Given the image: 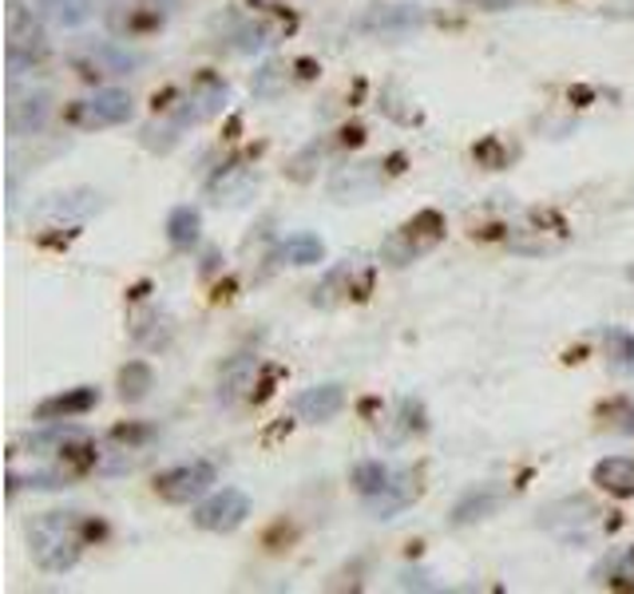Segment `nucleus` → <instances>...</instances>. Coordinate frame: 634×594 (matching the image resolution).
I'll return each instance as SVG.
<instances>
[{
  "mask_svg": "<svg viewBox=\"0 0 634 594\" xmlns=\"http://www.w3.org/2000/svg\"><path fill=\"white\" fill-rule=\"evenodd\" d=\"M29 543L44 571H67V566H76L80 551H84V535L76 528V515H67V511L40 515L29 528Z\"/></svg>",
  "mask_w": 634,
  "mask_h": 594,
  "instance_id": "nucleus-1",
  "label": "nucleus"
},
{
  "mask_svg": "<svg viewBox=\"0 0 634 594\" xmlns=\"http://www.w3.org/2000/svg\"><path fill=\"white\" fill-rule=\"evenodd\" d=\"M215 463L210 460H190V463H179V468H170L155 480V491H159L167 503H190L199 500L202 491H210L215 483Z\"/></svg>",
  "mask_w": 634,
  "mask_h": 594,
  "instance_id": "nucleus-2",
  "label": "nucleus"
},
{
  "mask_svg": "<svg viewBox=\"0 0 634 594\" xmlns=\"http://www.w3.org/2000/svg\"><path fill=\"white\" fill-rule=\"evenodd\" d=\"M250 515V496L247 491H238V488H222L215 491L210 500H202L199 508H195V523H199L202 531H235L242 528Z\"/></svg>",
  "mask_w": 634,
  "mask_h": 594,
  "instance_id": "nucleus-3",
  "label": "nucleus"
},
{
  "mask_svg": "<svg viewBox=\"0 0 634 594\" xmlns=\"http://www.w3.org/2000/svg\"><path fill=\"white\" fill-rule=\"evenodd\" d=\"M436 218V210H425V215H417L413 222H405V227L397 230V235L388 238V246H385V254L393 258V265H405V262H413V258H420L425 250H433L436 242H440V235H425L420 238V230L428 227Z\"/></svg>",
  "mask_w": 634,
  "mask_h": 594,
  "instance_id": "nucleus-4",
  "label": "nucleus"
},
{
  "mask_svg": "<svg viewBox=\"0 0 634 594\" xmlns=\"http://www.w3.org/2000/svg\"><path fill=\"white\" fill-rule=\"evenodd\" d=\"M132 95L119 92V87H104V92H95L84 107H80V123L84 127H115V123L132 119Z\"/></svg>",
  "mask_w": 634,
  "mask_h": 594,
  "instance_id": "nucleus-5",
  "label": "nucleus"
},
{
  "mask_svg": "<svg viewBox=\"0 0 634 594\" xmlns=\"http://www.w3.org/2000/svg\"><path fill=\"white\" fill-rule=\"evenodd\" d=\"M341 405H345L341 385H313L294 400V413L302 416L305 425H322V420H333L341 413Z\"/></svg>",
  "mask_w": 634,
  "mask_h": 594,
  "instance_id": "nucleus-6",
  "label": "nucleus"
},
{
  "mask_svg": "<svg viewBox=\"0 0 634 594\" xmlns=\"http://www.w3.org/2000/svg\"><path fill=\"white\" fill-rule=\"evenodd\" d=\"M595 483L611 496H634V460L631 456H611L595 468Z\"/></svg>",
  "mask_w": 634,
  "mask_h": 594,
  "instance_id": "nucleus-7",
  "label": "nucleus"
},
{
  "mask_svg": "<svg viewBox=\"0 0 634 594\" xmlns=\"http://www.w3.org/2000/svg\"><path fill=\"white\" fill-rule=\"evenodd\" d=\"M95 400H100V396H95V388H80V393L52 396V400H44L37 416H40V420H76V416H84Z\"/></svg>",
  "mask_w": 634,
  "mask_h": 594,
  "instance_id": "nucleus-8",
  "label": "nucleus"
},
{
  "mask_svg": "<svg viewBox=\"0 0 634 594\" xmlns=\"http://www.w3.org/2000/svg\"><path fill=\"white\" fill-rule=\"evenodd\" d=\"M408 500H413V483H408V476H393L388 488H381L377 496H370V511L381 519H388V515H397Z\"/></svg>",
  "mask_w": 634,
  "mask_h": 594,
  "instance_id": "nucleus-9",
  "label": "nucleus"
},
{
  "mask_svg": "<svg viewBox=\"0 0 634 594\" xmlns=\"http://www.w3.org/2000/svg\"><path fill=\"white\" fill-rule=\"evenodd\" d=\"M92 9H95V0H40V12L52 17L56 24H64V29L84 24V20L92 17Z\"/></svg>",
  "mask_w": 634,
  "mask_h": 594,
  "instance_id": "nucleus-10",
  "label": "nucleus"
},
{
  "mask_svg": "<svg viewBox=\"0 0 634 594\" xmlns=\"http://www.w3.org/2000/svg\"><path fill=\"white\" fill-rule=\"evenodd\" d=\"M278 254H282L290 265H313V262H322L325 246L318 235H294V238H285Z\"/></svg>",
  "mask_w": 634,
  "mask_h": 594,
  "instance_id": "nucleus-11",
  "label": "nucleus"
},
{
  "mask_svg": "<svg viewBox=\"0 0 634 594\" xmlns=\"http://www.w3.org/2000/svg\"><path fill=\"white\" fill-rule=\"evenodd\" d=\"M393 468H385L381 460H370V463H357V472H353V483H357L361 496H377L381 488H388V480H393Z\"/></svg>",
  "mask_w": 634,
  "mask_h": 594,
  "instance_id": "nucleus-12",
  "label": "nucleus"
},
{
  "mask_svg": "<svg viewBox=\"0 0 634 594\" xmlns=\"http://www.w3.org/2000/svg\"><path fill=\"white\" fill-rule=\"evenodd\" d=\"M496 503H500V491H496V488H484L480 496H476V491H468L465 500L456 503V523H468V519H484L488 511L496 508Z\"/></svg>",
  "mask_w": 634,
  "mask_h": 594,
  "instance_id": "nucleus-13",
  "label": "nucleus"
},
{
  "mask_svg": "<svg viewBox=\"0 0 634 594\" xmlns=\"http://www.w3.org/2000/svg\"><path fill=\"white\" fill-rule=\"evenodd\" d=\"M167 230H170V242L175 246H190L195 238H199V215H195L190 207H179L175 215H170Z\"/></svg>",
  "mask_w": 634,
  "mask_h": 594,
  "instance_id": "nucleus-14",
  "label": "nucleus"
},
{
  "mask_svg": "<svg viewBox=\"0 0 634 594\" xmlns=\"http://www.w3.org/2000/svg\"><path fill=\"white\" fill-rule=\"evenodd\" d=\"M615 361L623 368H634V337H615Z\"/></svg>",
  "mask_w": 634,
  "mask_h": 594,
  "instance_id": "nucleus-15",
  "label": "nucleus"
},
{
  "mask_svg": "<svg viewBox=\"0 0 634 594\" xmlns=\"http://www.w3.org/2000/svg\"><path fill=\"white\" fill-rule=\"evenodd\" d=\"M623 428H626V433H634V408H631V416H626V425H623Z\"/></svg>",
  "mask_w": 634,
  "mask_h": 594,
  "instance_id": "nucleus-16",
  "label": "nucleus"
},
{
  "mask_svg": "<svg viewBox=\"0 0 634 594\" xmlns=\"http://www.w3.org/2000/svg\"><path fill=\"white\" fill-rule=\"evenodd\" d=\"M631 282H634V270H631Z\"/></svg>",
  "mask_w": 634,
  "mask_h": 594,
  "instance_id": "nucleus-17",
  "label": "nucleus"
}]
</instances>
